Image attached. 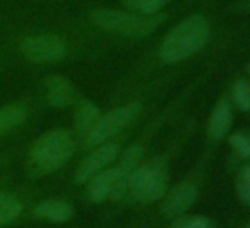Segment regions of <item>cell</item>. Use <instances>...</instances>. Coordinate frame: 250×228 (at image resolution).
I'll list each match as a JSON object with an SVG mask.
<instances>
[{
  "label": "cell",
  "mask_w": 250,
  "mask_h": 228,
  "mask_svg": "<svg viewBox=\"0 0 250 228\" xmlns=\"http://www.w3.org/2000/svg\"><path fill=\"white\" fill-rule=\"evenodd\" d=\"M209 38V22L203 16H191L179 22L165 36L160 46V58L165 63H177L192 57L206 44Z\"/></svg>",
  "instance_id": "6da1fadb"
},
{
  "label": "cell",
  "mask_w": 250,
  "mask_h": 228,
  "mask_svg": "<svg viewBox=\"0 0 250 228\" xmlns=\"http://www.w3.org/2000/svg\"><path fill=\"white\" fill-rule=\"evenodd\" d=\"M75 152V142L63 129L41 135L29 150V170L33 175H44L58 170Z\"/></svg>",
  "instance_id": "7a4b0ae2"
},
{
  "label": "cell",
  "mask_w": 250,
  "mask_h": 228,
  "mask_svg": "<svg viewBox=\"0 0 250 228\" xmlns=\"http://www.w3.org/2000/svg\"><path fill=\"white\" fill-rule=\"evenodd\" d=\"M167 160L164 157L155 159L145 166H138L129 174L125 198L140 203L158 201L167 192Z\"/></svg>",
  "instance_id": "3957f363"
},
{
  "label": "cell",
  "mask_w": 250,
  "mask_h": 228,
  "mask_svg": "<svg viewBox=\"0 0 250 228\" xmlns=\"http://www.w3.org/2000/svg\"><path fill=\"white\" fill-rule=\"evenodd\" d=\"M90 21L97 27L107 31V33L121 34V36L140 38L151 34L162 22L164 16H142V14H126L121 10L112 9H97L90 14Z\"/></svg>",
  "instance_id": "277c9868"
},
{
  "label": "cell",
  "mask_w": 250,
  "mask_h": 228,
  "mask_svg": "<svg viewBox=\"0 0 250 228\" xmlns=\"http://www.w3.org/2000/svg\"><path fill=\"white\" fill-rule=\"evenodd\" d=\"M142 113V104L140 103H129L125 106L112 109L111 113L105 116H101L99 121L96 123L92 129L85 135L87 146H99L102 143H105L109 138H112L114 135H118L123 128L133 123Z\"/></svg>",
  "instance_id": "5b68a950"
},
{
  "label": "cell",
  "mask_w": 250,
  "mask_h": 228,
  "mask_svg": "<svg viewBox=\"0 0 250 228\" xmlns=\"http://www.w3.org/2000/svg\"><path fill=\"white\" fill-rule=\"evenodd\" d=\"M21 51L29 62L34 63L58 62L66 53L63 41L53 34H38L26 38L21 44Z\"/></svg>",
  "instance_id": "8992f818"
},
{
  "label": "cell",
  "mask_w": 250,
  "mask_h": 228,
  "mask_svg": "<svg viewBox=\"0 0 250 228\" xmlns=\"http://www.w3.org/2000/svg\"><path fill=\"white\" fill-rule=\"evenodd\" d=\"M118 155H119L118 145L102 143V145L96 146V150L79 166L75 174V182L77 184H83V182L90 181L97 172H101L104 167H107L111 162H114L118 159Z\"/></svg>",
  "instance_id": "52a82bcc"
},
{
  "label": "cell",
  "mask_w": 250,
  "mask_h": 228,
  "mask_svg": "<svg viewBox=\"0 0 250 228\" xmlns=\"http://www.w3.org/2000/svg\"><path fill=\"white\" fill-rule=\"evenodd\" d=\"M196 187L189 182L184 184H177L175 187H172L168 192L164 194V203H162V215L168 220H175L179 216H182L189 208L192 206V203L196 201Z\"/></svg>",
  "instance_id": "ba28073f"
},
{
  "label": "cell",
  "mask_w": 250,
  "mask_h": 228,
  "mask_svg": "<svg viewBox=\"0 0 250 228\" xmlns=\"http://www.w3.org/2000/svg\"><path fill=\"white\" fill-rule=\"evenodd\" d=\"M90 187H89V196L94 203H102L104 199H107L111 196L112 189L116 187L119 181H121V174H119L118 167L114 169H102L97 172L92 179H90Z\"/></svg>",
  "instance_id": "9c48e42d"
},
{
  "label": "cell",
  "mask_w": 250,
  "mask_h": 228,
  "mask_svg": "<svg viewBox=\"0 0 250 228\" xmlns=\"http://www.w3.org/2000/svg\"><path fill=\"white\" fill-rule=\"evenodd\" d=\"M46 96L48 103L55 107H65L73 103V87L65 77L62 75H51L46 80Z\"/></svg>",
  "instance_id": "30bf717a"
},
{
  "label": "cell",
  "mask_w": 250,
  "mask_h": 228,
  "mask_svg": "<svg viewBox=\"0 0 250 228\" xmlns=\"http://www.w3.org/2000/svg\"><path fill=\"white\" fill-rule=\"evenodd\" d=\"M231 124V106L227 99H221L214 106L211 113L209 123H208V135L211 140H221Z\"/></svg>",
  "instance_id": "8fae6325"
},
{
  "label": "cell",
  "mask_w": 250,
  "mask_h": 228,
  "mask_svg": "<svg viewBox=\"0 0 250 228\" xmlns=\"http://www.w3.org/2000/svg\"><path fill=\"white\" fill-rule=\"evenodd\" d=\"M73 209L70 205L63 201H56V199H48V201H43L34 208V215L38 218H44L50 220L53 223H63L66 220H70Z\"/></svg>",
  "instance_id": "7c38bea8"
},
{
  "label": "cell",
  "mask_w": 250,
  "mask_h": 228,
  "mask_svg": "<svg viewBox=\"0 0 250 228\" xmlns=\"http://www.w3.org/2000/svg\"><path fill=\"white\" fill-rule=\"evenodd\" d=\"M99 118H101L99 107H97L94 103H90V101H82V103L79 104V107H77V113H75L77 129L87 135V133L96 126V123L99 121Z\"/></svg>",
  "instance_id": "4fadbf2b"
},
{
  "label": "cell",
  "mask_w": 250,
  "mask_h": 228,
  "mask_svg": "<svg viewBox=\"0 0 250 228\" xmlns=\"http://www.w3.org/2000/svg\"><path fill=\"white\" fill-rule=\"evenodd\" d=\"M26 107L22 104H10L0 109V135L7 133L9 129L19 126L26 119Z\"/></svg>",
  "instance_id": "5bb4252c"
},
{
  "label": "cell",
  "mask_w": 250,
  "mask_h": 228,
  "mask_svg": "<svg viewBox=\"0 0 250 228\" xmlns=\"http://www.w3.org/2000/svg\"><path fill=\"white\" fill-rule=\"evenodd\" d=\"M22 213V203L16 196L0 191V225L14 222Z\"/></svg>",
  "instance_id": "9a60e30c"
},
{
  "label": "cell",
  "mask_w": 250,
  "mask_h": 228,
  "mask_svg": "<svg viewBox=\"0 0 250 228\" xmlns=\"http://www.w3.org/2000/svg\"><path fill=\"white\" fill-rule=\"evenodd\" d=\"M121 2L126 9L133 10V12L142 14V16H151V14H157L168 0H121Z\"/></svg>",
  "instance_id": "2e32d148"
},
{
  "label": "cell",
  "mask_w": 250,
  "mask_h": 228,
  "mask_svg": "<svg viewBox=\"0 0 250 228\" xmlns=\"http://www.w3.org/2000/svg\"><path fill=\"white\" fill-rule=\"evenodd\" d=\"M233 99L242 111H250V83L237 80L233 85Z\"/></svg>",
  "instance_id": "e0dca14e"
},
{
  "label": "cell",
  "mask_w": 250,
  "mask_h": 228,
  "mask_svg": "<svg viewBox=\"0 0 250 228\" xmlns=\"http://www.w3.org/2000/svg\"><path fill=\"white\" fill-rule=\"evenodd\" d=\"M172 225L179 228H208L213 225V220L206 218V216H189V218L179 216V218L172 220Z\"/></svg>",
  "instance_id": "ac0fdd59"
},
{
  "label": "cell",
  "mask_w": 250,
  "mask_h": 228,
  "mask_svg": "<svg viewBox=\"0 0 250 228\" xmlns=\"http://www.w3.org/2000/svg\"><path fill=\"white\" fill-rule=\"evenodd\" d=\"M230 145L238 152V155L244 159H250V135L247 133H235L230 136Z\"/></svg>",
  "instance_id": "d6986e66"
},
{
  "label": "cell",
  "mask_w": 250,
  "mask_h": 228,
  "mask_svg": "<svg viewBox=\"0 0 250 228\" xmlns=\"http://www.w3.org/2000/svg\"><path fill=\"white\" fill-rule=\"evenodd\" d=\"M237 194L245 205H250V164L240 172V175H238Z\"/></svg>",
  "instance_id": "ffe728a7"
},
{
  "label": "cell",
  "mask_w": 250,
  "mask_h": 228,
  "mask_svg": "<svg viewBox=\"0 0 250 228\" xmlns=\"http://www.w3.org/2000/svg\"><path fill=\"white\" fill-rule=\"evenodd\" d=\"M249 227H250V223H249Z\"/></svg>",
  "instance_id": "44dd1931"
},
{
  "label": "cell",
  "mask_w": 250,
  "mask_h": 228,
  "mask_svg": "<svg viewBox=\"0 0 250 228\" xmlns=\"http://www.w3.org/2000/svg\"><path fill=\"white\" fill-rule=\"evenodd\" d=\"M249 70H250V66H249Z\"/></svg>",
  "instance_id": "7402d4cb"
}]
</instances>
